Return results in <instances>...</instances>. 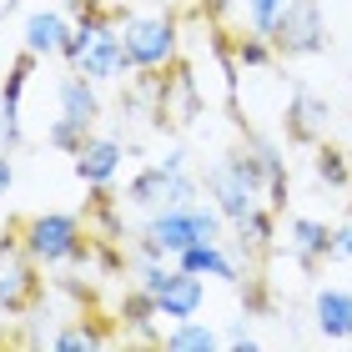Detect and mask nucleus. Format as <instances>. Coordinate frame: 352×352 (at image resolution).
I'll return each mask as SVG.
<instances>
[{"instance_id":"obj_1","label":"nucleus","mask_w":352,"mask_h":352,"mask_svg":"<svg viewBox=\"0 0 352 352\" xmlns=\"http://www.w3.org/2000/svg\"><path fill=\"white\" fill-rule=\"evenodd\" d=\"M232 221L217 212L212 201H186V206H156L146 212V221L131 232V252L141 257H182L197 242H221Z\"/></svg>"},{"instance_id":"obj_2","label":"nucleus","mask_w":352,"mask_h":352,"mask_svg":"<svg viewBox=\"0 0 352 352\" xmlns=\"http://www.w3.org/2000/svg\"><path fill=\"white\" fill-rule=\"evenodd\" d=\"M15 232H21L25 252L41 267H86L91 252H96V242H91L96 232L81 217H71V212H36V217H25Z\"/></svg>"},{"instance_id":"obj_3","label":"nucleus","mask_w":352,"mask_h":352,"mask_svg":"<svg viewBox=\"0 0 352 352\" xmlns=\"http://www.w3.org/2000/svg\"><path fill=\"white\" fill-rule=\"evenodd\" d=\"M121 41L131 56V71H171L182 56V21L176 10H126L121 6Z\"/></svg>"},{"instance_id":"obj_4","label":"nucleus","mask_w":352,"mask_h":352,"mask_svg":"<svg viewBox=\"0 0 352 352\" xmlns=\"http://www.w3.org/2000/svg\"><path fill=\"white\" fill-rule=\"evenodd\" d=\"M41 297V262L25 252L21 232H0V317H25Z\"/></svg>"},{"instance_id":"obj_5","label":"nucleus","mask_w":352,"mask_h":352,"mask_svg":"<svg viewBox=\"0 0 352 352\" xmlns=\"http://www.w3.org/2000/svg\"><path fill=\"white\" fill-rule=\"evenodd\" d=\"M126 206H136V212H156V206H186V201H201V176L191 171H171L162 162L141 166L131 182H126Z\"/></svg>"},{"instance_id":"obj_6","label":"nucleus","mask_w":352,"mask_h":352,"mask_svg":"<svg viewBox=\"0 0 352 352\" xmlns=\"http://www.w3.org/2000/svg\"><path fill=\"white\" fill-rule=\"evenodd\" d=\"M327 21H322V6L317 0H292L287 15L272 30V51L277 60H302V56H322L327 51Z\"/></svg>"},{"instance_id":"obj_7","label":"nucleus","mask_w":352,"mask_h":352,"mask_svg":"<svg viewBox=\"0 0 352 352\" xmlns=\"http://www.w3.org/2000/svg\"><path fill=\"white\" fill-rule=\"evenodd\" d=\"M71 15H66V6H51V0H45V6H36L21 21V45L30 56H41V60H51V56H60L66 51V41H71Z\"/></svg>"},{"instance_id":"obj_8","label":"nucleus","mask_w":352,"mask_h":352,"mask_svg":"<svg viewBox=\"0 0 352 352\" xmlns=\"http://www.w3.org/2000/svg\"><path fill=\"white\" fill-rule=\"evenodd\" d=\"M176 267L197 272V277H206V282H227V287H242V282H247V262L232 252L227 236H221V242H197V247H186L182 257H176Z\"/></svg>"},{"instance_id":"obj_9","label":"nucleus","mask_w":352,"mask_h":352,"mask_svg":"<svg viewBox=\"0 0 352 352\" xmlns=\"http://www.w3.org/2000/svg\"><path fill=\"white\" fill-rule=\"evenodd\" d=\"M121 162H126V141H121V136H86V146L71 156L76 176H81L91 191H101V186L116 182V176H121Z\"/></svg>"},{"instance_id":"obj_10","label":"nucleus","mask_w":352,"mask_h":352,"mask_svg":"<svg viewBox=\"0 0 352 352\" xmlns=\"http://www.w3.org/2000/svg\"><path fill=\"white\" fill-rule=\"evenodd\" d=\"M206 302V277H197V272L176 267L171 282L156 292V312H162V322H186V317H197Z\"/></svg>"},{"instance_id":"obj_11","label":"nucleus","mask_w":352,"mask_h":352,"mask_svg":"<svg viewBox=\"0 0 352 352\" xmlns=\"http://www.w3.org/2000/svg\"><path fill=\"white\" fill-rule=\"evenodd\" d=\"M287 252L302 272H317L322 262H332V227L312 217H292L287 221Z\"/></svg>"},{"instance_id":"obj_12","label":"nucleus","mask_w":352,"mask_h":352,"mask_svg":"<svg viewBox=\"0 0 352 352\" xmlns=\"http://www.w3.org/2000/svg\"><path fill=\"white\" fill-rule=\"evenodd\" d=\"M332 126V106L322 101L317 91H292V101H287V136L302 141V146H317V141L327 136Z\"/></svg>"},{"instance_id":"obj_13","label":"nucleus","mask_w":352,"mask_h":352,"mask_svg":"<svg viewBox=\"0 0 352 352\" xmlns=\"http://www.w3.org/2000/svg\"><path fill=\"white\" fill-rule=\"evenodd\" d=\"M56 106H60V116H71V121H81L86 131L96 121H101V86L91 81V76H81V71H66L56 81Z\"/></svg>"},{"instance_id":"obj_14","label":"nucleus","mask_w":352,"mask_h":352,"mask_svg":"<svg viewBox=\"0 0 352 352\" xmlns=\"http://www.w3.org/2000/svg\"><path fill=\"white\" fill-rule=\"evenodd\" d=\"M312 322L327 342H352V292L347 287H317L312 292Z\"/></svg>"},{"instance_id":"obj_15","label":"nucleus","mask_w":352,"mask_h":352,"mask_svg":"<svg viewBox=\"0 0 352 352\" xmlns=\"http://www.w3.org/2000/svg\"><path fill=\"white\" fill-rule=\"evenodd\" d=\"M162 347H166V352H217V347H227V342H221V332H217L212 322L186 317V322H166Z\"/></svg>"},{"instance_id":"obj_16","label":"nucleus","mask_w":352,"mask_h":352,"mask_svg":"<svg viewBox=\"0 0 352 352\" xmlns=\"http://www.w3.org/2000/svg\"><path fill=\"white\" fill-rule=\"evenodd\" d=\"M121 322H126V332H131L136 342H162L166 338V327H156L162 322L156 302L146 292H136V287H131V297H126V307H121Z\"/></svg>"},{"instance_id":"obj_17","label":"nucleus","mask_w":352,"mask_h":352,"mask_svg":"<svg viewBox=\"0 0 352 352\" xmlns=\"http://www.w3.org/2000/svg\"><path fill=\"white\" fill-rule=\"evenodd\" d=\"M232 232L242 236V242L257 252V257H267L272 247H277V206H252V212L242 217V221H232Z\"/></svg>"},{"instance_id":"obj_18","label":"nucleus","mask_w":352,"mask_h":352,"mask_svg":"<svg viewBox=\"0 0 352 352\" xmlns=\"http://www.w3.org/2000/svg\"><path fill=\"white\" fill-rule=\"evenodd\" d=\"M111 342V327H101V322H71V327H60V332H51V347L56 352H91V347H106Z\"/></svg>"},{"instance_id":"obj_19","label":"nucleus","mask_w":352,"mask_h":352,"mask_svg":"<svg viewBox=\"0 0 352 352\" xmlns=\"http://www.w3.org/2000/svg\"><path fill=\"white\" fill-rule=\"evenodd\" d=\"M272 60H277V51H272V41L257 36V30L232 41V71H267Z\"/></svg>"},{"instance_id":"obj_20","label":"nucleus","mask_w":352,"mask_h":352,"mask_svg":"<svg viewBox=\"0 0 352 352\" xmlns=\"http://www.w3.org/2000/svg\"><path fill=\"white\" fill-rule=\"evenodd\" d=\"M312 171H317V182L332 186V191H347L352 186V162H347V151H338V146H322V141H317Z\"/></svg>"},{"instance_id":"obj_21","label":"nucleus","mask_w":352,"mask_h":352,"mask_svg":"<svg viewBox=\"0 0 352 352\" xmlns=\"http://www.w3.org/2000/svg\"><path fill=\"white\" fill-rule=\"evenodd\" d=\"M86 136H91V131H86L81 121H71V116H56L51 126H45V146H51V151H66V156L81 151Z\"/></svg>"},{"instance_id":"obj_22","label":"nucleus","mask_w":352,"mask_h":352,"mask_svg":"<svg viewBox=\"0 0 352 352\" xmlns=\"http://www.w3.org/2000/svg\"><path fill=\"white\" fill-rule=\"evenodd\" d=\"M287 6H292V0H247V30H257V36H267L272 41V30H277V21L287 15Z\"/></svg>"},{"instance_id":"obj_23","label":"nucleus","mask_w":352,"mask_h":352,"mask_svg":"<svg viewBox=\"0 0 352 352\" xmlns=\"http://www.w3.org/2000/svg\"><path fill=\"white\" fill-rule=\"evenodd\" d=\"M15 146H21V116L0 101V151H15Z\"/></svg>"},{"instance_id":"obj_24","label":"nucleus","mask_w":352,"mask_h":352,"mask_svg":"<svg viewBox=\"0 0 352 352\" xmlns=\"http://www.w3.org/2000/svg\"><path fill=\"white\" fill-rule=\"evenodd\" d=\"M221 342H227V347H236V352H257V347H262V338H257V332H252L247 322H236V327H232Z\"/></svg>"},{"instance_id":"obj_25","label":"nucleus","mask_w":352,"mask_h":352,"mask_svg":"<svg viewBox=\"0 0 352 352\" xmlns=\"http://www.w3.org/2000/svg\"><path fill=\"white\" fill-rule=\"evenodd\" d=\"M201 15H212V21H227L232 10H247V0H197Z\"/></svg>"},{"instance_id":"obj_26","label":"nucleus","mask_w":352,"mask_h":352,"mask_svg":"<svg viewBox=\"0 0 352 352\" xmlns=\"http://www.w3.org/2000/svg\"><path fill=\"white\" fill-rule=\"evenodd\" d=\"M332 257H338V262H352V221L332 227Z\"/></svg>"},{"instance_id":"obj_27","label":"nucleus","mask_w":352,"mask_h":352,"mask_svg":"<svg viewBox=\"0 0 352 352\" xmlns=\"http://www.w3.org/2000/svg\"><path fill=\"white\" fill-rule=\"evenodd\" d=\"M10 186H15V162H10V151H0V201L10 197Z\"/></svg>"},{"instance_id":"obj_28","label":"nucleus","mask_w":352,"mask_h":352,"mask_svg":"<svg viewBox=\"0 0 352 352\" xmlns=\"http://www.w3.org/2000/svg\"><path fill=\"white\" fill-rule=\"evenodd\" d=\"M162 166H171V171H186V146H166L162 156H156Z\"/></svg>"},{"instance_id":"obj_29","label":"nucleus","mask_w":352,"mask_h":352,"mask_svg":"<svg viewBox=\"0 0 352 352\" xmlns=\"http://www.w3.org/2000/svg\"><path fill=\"white\" fill-rule=\"evenodd\" d=\"M15 6H21V0H0V15H10ZM51 6H71V0H51Z\"/></svg>"},{"instance_id":"obj_30","label":"nucleus","mask_w":352,"mask_h":352,"mask_svg":"<svg viewBox=\"0 0 352 352\" xmlns=\"http://www.w3.org/2000/svg\"><path fill=\"white\" fill-rule=\"evenodd\" d=\"M166 6H171V10H186V6H197V0H166Z\"/></svg>"},{"instance_id":"obj_31","label":"nucleus","mask_w":352,"mask_h":352,"mask_svg":"<svg viewBox=\"0 0 352 352\" xmlns=\"http://www.w3.org/2000/svg\"><path fill=\"white\" fill-rule=\"evenodd\" d=\"M111 6H126V0H111Z\"/></svg>"}]
</instances>
